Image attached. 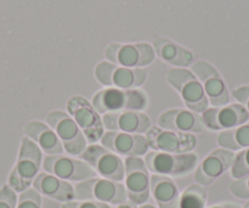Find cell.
<instances>
[{
    "mask_svg": "<svg viewBox=\"0 0 249 208\" xmlns=\"http://www.w3.org/2000/svg\"><path fill=\"white\" fill-rule=\"evenodd\" d=\"M92 105L99 114L121 111L142 112L149 105V99L142 89H117L105 88L94 94Z\"/></svg>",
    "mask_w": 249,
    "mask_h": 208,
    "instance_id": "1",
    "label": "cell"
},
{
    "mask_svg": "<svg viewBox=\"0 0 249 208\" xmlns=\"http://www.w3.org/2000/svg\"><path fill=\"white\" fill-rule=\"evenodd\" d=\"M43 163V152L28 138H22L18 161L9 176V186L16 192H23L33 185Z\"/></svg>",
    "mask_w": 249,
    "mask_h": 208,
    "instance_id": "2",
    "label": "cell"
},
{
    "mask_svg": "<svg viewBox=\"0 0 249 208\" xmlns=\"http://www.w3.org/2000/svg\"><path fill=\"white\" fill-rule=\"evenodd\" d=\"M166 80L181 96L188 110L202 114L209 109V100L205 95L202 83L195 73L186 68H171L166 73Z\"/></svg>",
    "mask_w": 249,
    "mask_h": 208,
    "instance_id": "3",
    "label": "cell"
},
{
    "mask_svg": "<svg viewBox=\"0 0 249 208\" xmlns=\"http://www.w3.org/2000/svg\"><path fill=\"white\" fill-rule=\"evenodd\" d=\"M47 124L56 133L64 151L68 155L80 157L87 149L88 143L85 134L68 112L60 110L50 111L47 114Z\"/></svg>",
    "mask_w": 249,
    "mask_h": 208,
    "instance_id": "4",
    "label": "cell"
},
{
    "mask_svg": "<svg viewBox=\"0 0 249 208\" xmlns=\"http://www.w3.org/2000/svg\"><path fill=\"white\" fill-rule=\"evenodd\" d=\"M75 200L97 201L107 205H120L127 201L124 184L105 178H90L75 186Z\"/></svg>",
    "mask_w": 249,
    "mask_h": 208,
    "instance_id": "5",
    "label": "cell"
},
{
    "mask_svg": "<svg viewBox=\"0 0 249 208\" xmlns=\"http://www.w3.org/2000/svg\"><path fill=\"white\" fill-rule=\"evenodd\" d=\"M94 75L102 85L117 89H138L148 77L145 68H127L105 61L97 64Z\"/></svg>",
    "mask_w": 249,
    "mask_h": 208,
    "instance_id": "6",
    "label": "cell"
},
{
    "mask_svg": "<svg viewBox=\"0 0 249 208\" xmlns=\"http://www.w3.org/2000/svg\"><path fill=\"white\" fill-rule=\"evenodd\" d=\"M144 163L153 174L165 176H182L190 174L198 164V156L192 152L167 154L152 151L145 155Z\"/></svg>",
    "mask_w": 249,
    "mask_h": 208,
    "instance_id": "7",
    "label": "cell"
},
{
    "mask_svg": "<svg viewBox=\"0 0 249 208\" xmlns=\"http://www.w3.org/2000/svg\"><path fill=\"white\" fill-rule=\"evenodd\" d=\"M68 113L75 119L89 144H97L104 134V124L93 105L83 96L75 95L66 104Z\"/></svg>",
    "mask_w": 249,
    "mask_h": 208,
    "instance_id": "8",
    "label": "cell"
},
{
    "mask_svg": "<svg viewBox=\"0 0 249 208\" xmlns=\"http://www.w3.org/2000/svg\"><path fill=\"white\" fill-rule=\"evenodd\" d=\"M124 162L127 200L135 205H144L150 195V176L144 160L141 157H126Z\"/></svg>",
    "mask_w": 249,
    "mask_h": 208,
    "instance_id": "9",
    "label": "cell"
},
{
    "mask_svg": "<svg viewBox=\"0 0 249 208\" xmlns=\"http://www.w3.org/2000/svg\"><path fill=\"white\" fill-rule=\"evenodd\" d=\"M145 139L154 151L167 154H187L197 145V138L192 133L169 130L158 127H150L145 133Z\"/></svg>",
    "mask_w": 249,
    "mask_h": 208,
    "instance_id": "10",
    "label": "cell"
},
{
    "mask_svg": "<svg viewBox=\"0 0 249 208\" xmlns=\"http://www.w3.org/2000/svg\"><path fill=\"white\" fill-rule=\"evenodd\" d=\"M81 160L87 162L97 176L109 180L120 181L121 183L124 178V162L120 156L105 149L99 144L88 145L80 156Z\"/></svg>",
    "mask_w": 249,
    "mask_h": 208,
    "instance_id": "11",
    "label": "cell"
},
{
    "mask_svg": "<svg viewBox=\"0 0 249 208\" xmlns=\"http://www.w3.org/2000/svg\"><path fill=\"white\" fill-rule=\"evenodd\" d=\"M105 57L109 62L127 68H142L154 61L155 51L147 43L117 44L111 43L105 48Z\"/></svg>",
    "mask_w": 249,
    "mask_h": 208,
    "instance_id": "12",
    "label": "cell"
},
{
    "mask_svg": "<svg viewBox=\"0 0 249 208\" xmlns=\"http://www.w3.org/2000/svg\"><path fill=\"white\" fill-rule=\"evenodd\" d=\"M43 169L66 181H83L97 176L94 169L87 162L65 155L45 156L43 160Z\"/></svg>",
    "mask_w": 249,
    "mask_h": 208,
    "instance_id": "13",
    "label": "cell"
},
{
    "mask_svg": "<svg viewBox=\"0 0 249 208\" xmlns=\"http://www.w3.org/2000/svg\"><path fill=\"white\" fill-rule=\"evenodd\" d=\"M192 72L202 83L205 95L213 107L229 105L230 93L221 75L213 64L207 61H197L192 64Z\"/></svg>",
    "mask_w": 249,
    "mask_h": 208,
    "instance_id": "14",
    "label": "cell"
},
{
    "mask_svg": "<svg viewBox=\"0 0 249 208\" xmlns=\"http://www.w3.org/2000/svg\"><path fill=\"white\" fill-rule=\"evenodd\" d=\"M100 145L117 156L126 157H141L147 155L149 150L145 135L114 130L104 131L100 139Z\"/></svg>",
    "mask_w": 249,
    "mask_h": 208,
    "instance_id": "15",
    "label": "cell"
},
{
    "mask_svg": "<svg viewBox=\"0 0 249 208\" xmlns=\"http://www.w3.org/2000/svg\"><path fill=\"white\" fill-rule=\"evenodd\" d=\"M203 123L210 130H229L249 122V113L242 105L231 104L207 109L202 113Z\"/></svg>",
    "mask_w": 249,
    "mask_h": 208,
    "instance_id": "16",
    "label": "cell"
},
{
    "mask_svg": "<svg viewBox=\"0 0 249 208\" xmlns=\"http://www.w3.org/2000/svg\"><path fill=\"white\" fill-rule=\"evenodd\" d=\"M236 155L226 149H217L210 152L197 166L195 172V180L203 186L214 183L220 176L231 169Z\"/></svg>",
    "mask_w": 249,
    "mask_h": 208,
    "instance_id": "17",
    "label": "cell"
},
{
    "mask_svg": "<svg viewBox=\"0 0 249 208\" xmlns=\"http://www.w3.org/2000/svg\"><path fill=\"white\" fill-rule=\"evenodd\" d=\"M104 129L128 134H145L152 127L150 118L140 111H121L102 116Z\"/></svg>",
    "mask_w": 249,
    "mask_h": 208,
    "instance_id": "18",
    "label": "cell"
},
{
    "mask_svg": "<svg viewBox=\"0 0 249 208\" xmlns=\"http://www.w3.org/2000/svg\"><path fill=\"white\" fill-rule=\"evenodd\" d=\"M158 126L169 130L192 134L202 133L205 129L202 114L183 109H172L162 112L158 118Z\"/></svg>",
    "mask_w": 249,
    "mask_h": 208,
    "instance_id": "19",
    "label": "cell"
},
{
    "mask_svg": "<svg viewBox=\"0 0 249 208\" xmlns=\"http://www.w3.org/2000/svg\"><path fill=\"white\" fill-rule=\"evenodd\" d=\"M23 135L31 139L48 156L62 155L64 147L52 127L40 121H28L22 127Z\"/></svg>",
    "mask_w": 249,
    "mask_h": 208,
    "instance_id": "20",
    "label": "cell"
},
{
    "mask_svg": "<svg viewBox=\"0 0 249 208\" xmlns=\"http://www.w3.org/2000/svg\"><path fill=\"white\" fill-rule=\"evenodd\" d=\"M33 189H36L40 195L60 202L65 203L75 200V186L47 172L38 174L33 181Z\"/></svg>",
    "mask_w": 249,
    "mask_h": 208,
    "instance_id": "21",
    "label": "cell"
},
{
    "mask_svg": "<svg viewBox=\"0 0 249 208\" xmlns=\"http://www.w3.org/2000/svg\"><path fill=\"white\" fill-rule=\"evenodd\" d=\"M150 193L159 208H179V191L170 176L153 174L150 176Z\"/></svg>",
    "mask_w": 249,
    "mask_h": 208,
    "instance_id": "22",
    "label": "cell"
},
{
    "mask_svg": "<svg viewBox=\"0 0 249 208\" xmlns=\"http://www.w3.org/2000/svg\"><path fill=\"white\" fill-rule=\"evenodd\" d=\"M154 51L162 61L172 64V66L179 67H188L193 64V59L195 55L188 49L183 47H179L176 43L171 42L167 38H157L154 40Z\"/></svg>",
    "mask_w": 249,
    "mask_h": 208,
    "instance_id": "23",
    "label": "cell"
},
{
    "mask_svg": "<svg viewBox=\"0 0 249 208\" xmlns=\"http://www.w3.org/2000/svg\"><path fill=\"white\" fill-rule=\"evenodd\" d=\"M216 142L219 146L230 151H239L249 147V122L233 129L220 131Z\"/></svg>",
    "mask_w": 249,
    "mask_h": 208,
    "instance_id": "24",
    "label": "cell"
},
{
    "mask_svg": "<svg viewBox=\"0 0 249 208\" xmlns=\"http://www.w3.org/2000/svg\"><path fill=\"white\" fill-rule=\"evenodd\" d=\"M207 190L200 184H192L179 196V208H205Z\"/></svg>",
    "mask_w": 249,
    "mask_h": 208,
    "instance_id": "25",
    "label": "cell"
},
{
    "mask_svg": "<svg viewBox=\"0 0 249 208\" xmlns=\"http://www.w3.org/2000/svg\"><path fill=\"white\" fill-rule=\"evenodd\" d=\"M231 176L233 179H241L249 176V147L241 150L234 156L231 167Z\"/></svg>",
    "mask_w": 249,
    "mask_h": 208,
    "instance_id": "26",
    "label": "cell"
},
{
    "mask_svg": "<svg viewBox=\"0 0 249 208\" xmlns=\"http://www.w3.org/2000/svg\"><path fill=\"white\" fill-rule=\"evenodd\" d=\"M16 208H42V196L36 189H27L21 192Z\"/></svg>",
    "mask_w": 249,
    "mask_h": 208,
    "instance_id": "27",
    "label": "cell"
},
{
    "mask_svg": "<svg viewBox=\"0 0 249 208\" xmlns=\"http://www.w3.org/2000/svg\"><path fill=\"white\" fill-rule=\"evenodd\" d=\"M230 191L232 195L238 198L248 200L249 198V176L241 179H234L230 183Z\"/></svg>",
    "mask_w": 249,
    "mask_h": 208,
    "instance_id": "28",
    "label": "cell"
},
{
    "mask_svg": "<svg viewBox=\"0 0 249 208\" xmlns=\"http://www.w3.org/2000/svg\"><path fill=\"white\" fill-rule=\"evenodd\" d=\"M16 191H14L9 185H4L0 189V208H16Z\"/></svg>",
    "mask_w": 249,
    "mask_h": 208,
    "instance_id": "29",
    "label": "cell"
},
{
    "mask_svg": "<svg viewBox=\"0 0 249 208\" xmlns=\"http://www.w3.org/2000/svg\"><path fill=\"white\" fill-rule=\"evenodd\" d=\"M61 208H110L109 205L97 201H77L72 200L62 203Z\"/></svg>",
    "mask_w": 249,
    "mask_h": 208,
    "instance_id": "30",
    "label": "cell"
},
{
    "mask_svg": "<svg viewBox=\"0 0 249 208\" xmlns=\"http://www.w3.org/2000/svg\"><path fill=\"white\" fill-rule=\"evenodd\" d=\"M232 96L236 99L237 104L242 105L249 113V85H242L232 92Z\"/></svg>",
    "mask_w": 249,
    "mask_h": 208,
    "instance_id": "31",
    "label": "cell"
},
{
    "mask_svg": "<svg viewBox=\"0 0 249 208\" xmlns=\"http://www.w3.org/2000/svg\"><path fill=\"white\" fill-rule=\"evenodd\" d=\"M209 208H238V206H236L234 203H219V205L212 206Z\"/></svg>",
    "mask_w": 249,
    "mask_h": 208,
    "instance_id": "32",
    "label": "cell"
},
{
    "mask_svg": "<svg viewBox=\"0 0 249 208\" xmlns=\"http://www.w3.org/2000/svg\"><path fill=\"white\" fill-rule=\"evenodd\" d=\"M115 208H137V205L132 203L131 201H126V202L117 205Z\"/></svg>",
    "mask_w": 249,
    "mask_h": 208,
    "instance_id": "33",
    "label": "cell"
},
{
    "mask_svg": "<svg viewBox=\"0 0 249 208\" xmlns=\"http://www.w3.org/2000/svg\"><path fill=\"white\" fill-rule=\"evenodd\" d=\"M140 208H157V207H154V206L152 205H142Z\"/></svg>",
    "mask_w": 249,
    "mask_h": 208,
    "instance_id": "34",
    "label": "cell"
},
{
    "mask_svg": "<svg viewBox=\"0 0 249 208\" xmlns=\"http://www.w3.org/2000/svg\"><path fill=\"white\" fill-rule=\"evenodd\" d=\"M242 208H249V202H247V203H246V205H244V206H243V207H242Z\"/></svg>",
    "mask_w": 249,
    "mask_h": 208,
    "instance_id": "35",
    "label": "cell"
}]
</instances>
